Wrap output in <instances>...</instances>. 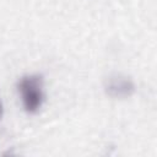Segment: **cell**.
I'll return each instance as SVG.
<instances>
[{"label": "cell", "instance_id": "6da1fadb", "mask_svg": "<svg viewBox=\"0 0 157 157\" xmlns=\"http://www.w3.org/2000/svg\"><path fill=\"white\" fill-rule=\"evenodd\" d=\"M43 82L44 78L40 74L23 75L17 82V91L21 96L23 109L29 114L37 113L43 105Z\"/></svg>", "mask_w": 157, "mask_h": 157}, {"label": "cell", "instance_id": "7a4b0ae2", "mask_svg": "<svg viewBox=\"0 0 157 157\" xmlns=\"http://www.w3.org/2000/svg\"><path fill=\"white\" fill-rule=\"evenodd\" d=\"M103 90L105 94L113 99H126L135 93L136 86L134 80L128 75L113 72L104 78Z\"/></svg>", "mask_w": 157, "mask_h": 157}, {"label": "cell", "instance_id": "3957f363", "mask_svg": "<svg viewBox=\"0 0 157 157\" xmlns=\"http://www.w3.org/2000/svg\"><path fill=\"white\" fill-rule=\"evenodd\" d=\"M1 113H2V105H1V102H0V118H1Z\"/></svg>", "mask_w": 157, "mask_h": 157}]
</instances>
